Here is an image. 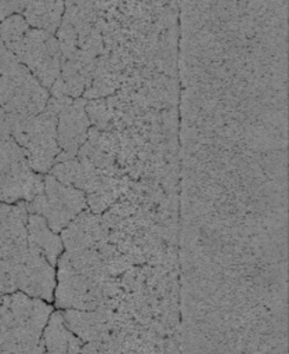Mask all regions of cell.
<instances>
[{"label": "cell", "mask_w": 289, "mask_h": 354, "mask_svg": "<svg viewBox=\"0 0 289 354\" xmlns=\"http://www.w3.org/2000/svg\"><path fill=\"white\" fill-rule=\"evenodd\" d=\"M58 112L50 105L32 118L7 113L10 134L24 149L29 167L36 173H47L57 162L61 148L57 142Z\"/></svg>", "instance_id": "6da1fadb"}, {"label": "cell", "mask_w": 289, "mask_h": 354, "mask_svg": "<svg viewBox=\"0 0 289 354\" xmlns=\"http://www.w3.org/2000/svg\"><path fill=\"white\" fill-rule=\"evenodd\" d=\"M87 206L86 194L64 185L53 176L44 177V189L29 203L30 214L43 217L50 230L61 232Z\"/></svg>", "instance_id": "7a4b0ae2"}, {"label": "cell", "mask_w": 289, "mask_h": 354, "mask_svg": "<svg viewBox=\"0 0 289 354\" xmlns=\"http://www.w3.org/2000/svg\"><path fill=\"white\" fill-rule=\"evenodd\" d=\"M46 88L61 75V50L55 35L30 28L12 53Z\"/></svg>", "instance_id": "3957f363"}, {"label": "cell", "mask_w": 289, "mask_h": 354, "mask_svg": "<svg viewBox=\"0 0 289 354\" xmlns=\"http://www.w3.org/2000/svg\"><path fill=\"white\" fill-rule=\"evenodd\" d=\"M90 118L83 98H71L57 116V142L61 148L59 159L64 162L73 159L88 136Z\"/></svg>", "instance_id": "277c9868"}, {"label": "cell", "mask_w": 289, "mask_h": 354, "mask_svg": "<svg viewBox=\"0 0 289 354\" xmlns=\"http://www.w3.org/2000/svg\"><path fill=\"white\" fill-rule=\"evenodd\" d=\"M15 285L29 297L51 301L55 289V268L41 253L29 246L25 259L15 266Z\"/></svg>", "instance_id": "5b68a950"}, {"label": "cell", "mask_w": 289, "mask_h": 354, "mask_svg": "<svg viewBox=\"0 0 289 354\" xmlns=\"http://www.w3.org/2000/svg\"><path fill=\"white\" fill-rule=\"evenodd\" d=\"M61 241L66 252L101 249L106 241V228L93 213L82 212L62 230Z\"/></svg>", "instance_id": "8992f818"}, {"label": "cell", "mask_w": 289, "mask_h": 354, "mask_svg": "<svg viewBox=\"0 0 289 354\" xmlns=\"http://www.w3.org/2000/svg\"><path fill=\"white\" fill-rule=\"evenodd\" d=\"M14 324L18 328L40 335L48 322L51 307L40 299H33L25 293H14L4 300Z\"/></svg>", "instance_id": "52a82bcc"}, {"label": "cell", "mask_w": 289, "mask_h": 354, "mask_svg": "<svg viewBox=\"0 0 289 354\" xmlns=\"http://www.w3.org/2000/svg\"><path fill=\"white\" fill-rule=\"evenodd\" d=\"M48 100V90L43 87L40 82L30 73L18 86L11 100L1 109L6 113L14 116L32 118L41 113L46 109Z\"/></svg>", "instance_id": "ba28073f"}, {"label": "cell", "mask_w": 289, "mask_h": 354, "mask_svg": "<svg viewBox=\"0 0 289 354\" xmlns=\"http://www.w3.org/2000/svg\"><path fill=\"white\" fill-rule=\"evenodd\" d=\"M28 245L41 253L46 260L55 267L62 253V241L47 225L46 220L37 214L28 217Z\"/></svg>", "instance_id": "9c48e42d"}, {"label": "cell", "mask_w": 289, "mask_h": 354, "mask_svg": "<svg viewBox=\"0 0 289 354\" xmlns=\"http://www.w3.org/2000/svg\"><path fill=\"white\" fill-rule=\"evenodd\" d=\"M64 7L65 4L61 1L26 3L24 7V18L29 26L54 35L61 25Z\"/></svg>", "instance_id": "30bf717a"}, {"label": "cell", "mask_w": 289, "mask_h": 354, "mask_svg": "<svg viewBox=\"0 0 289 354\" xmlns=\"http://www.w3.org/2000/svg\"><path fill=\"white\" fill-rule=\"evenodd\" d=\"M72 332L66 328L62 313L55 311L50 315L43 333V344L47 354H66Z\"/></svg>", "instance_id": "8fae6325"}, {"label": "cell", "mask_w": 289, "mask_h": 354, "mask_svg": "<svg viewBox=\"0 0 289 354\" xmlns=\"http://www.w3.org/2000/svg\"><path fill=\"white\" fill-rule=\"evenodd\" d=\"M29 29V24L21 14H11L0 22V39L4 46L14 53Z\"/></svg>", "instance_id": "7c38bea8"}, {"label": "cell", "mask_w": 289, "mask_h": 354, "mask_svg": "<svg viewBox=\"0 0 289 354\" xmlns=\"http://www.w3.org/2000/svg\"><path fill=\"white\" fill-rule=\"evenodd\" d=\"M43 354H47V353H43Z\"/></svg>", "instance_id": "4fadbf2b"}]
</instances>
